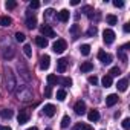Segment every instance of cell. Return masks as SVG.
I'll use <instances>...</instances> for the list:
<instances>
[{"instance_id":"6da1fadb","label":"cell","mask_w":130,"mask_h":130,"mask_svg":"<svg viewBox=\"0 0 130 130\" xmlns=\"http://www.w3.org/2000/svg\"><path fill=\"white\" fill-rule=\"evenodd\" d=\"M5 84H6V89H8V92H15V89H17V80H15V75H14V72H12V69L11 68H5Z\"/></svg>"},{"instance_id":"7a4b0ae2","label":"cell","mask_w":130,"mask_h":130,"mask_svg":"<svg viewBox=\"0 0 130 130\" xmlns=\"http://www.w3.org/2000/svg\"><path fill=\"white\" fill-rule=\"evenodd\" d=\"M17 96L20 101H31L32 100V89L29 86H17Z\"/></svg>"},{"instance_id":"3957f363","label":"cell","mask_w":130,"mask_h":130,"mask_svg":"<svg viewBox=\"0 0 130 130\" xmlns=\"http://www.w3.org/2000/svg\"><path fill=\"white\" fill-rule=\"evenodd\" d=\"M26 26L29 29H34L37 28V17L32 11H26Z\"/></svg>"},{"instance_id":"277c9868","label":"cell","mask_w":130,"mask_h":130,"mask_svg":"<svg viewBox=\"0 0 130 130\" xmlns=\"http://www.w3.org/2000/svg\"><path fill=\"white\" fill-rule=\"evenodd\" d=\"M66 46H68V44H66V41L60 38V40H57V41L52 44V49H54V52H55V54H63L64 51H66Z\"/></svg>"},{"instance_id":"5b68a950","label":"cell","mask_w":130,"mask_h":130,"mask_svg":"<svg viewBox=\"0 0 130 130\" xmlns=\"http://www.w3.org/2000/svg\"><path fill=\"white\" fill-rule=\"evenodd\" d=\"M103 40H104L106 44H112V43L115 41V32H113L112 29H104V32H103Z\"/></svg>"},{"instance_id":"8992f818","label":"cell","mask_w":130,"mask_h":130,"mask_svg":"<svg viewBox=\"0 0 130 130\" xmlns=\"http://www.w3.org/2000/svg\"><path fill=\"white\" fill-rule=\"evenodd\" d=\"M40 31H41V34H43L44 38H46V37H49V38L55 37V31L51 28V25H43V26L40 28Z\"/></svg>"},{"instance_id":"52a82bcc","label":"cell","mask_w":130,"mask_h":130,"mask_svg":"<svg viewBox=\"0 0 130 130\" xmlns=\"http://www.w3.org/2000/svg\"><path fill=\"white\" fill-rule=\"evenodd\" d=\"M17 121H19V124H25V122H28V121H29V110H26V109H22V110L19 112Z\"/></svg>"},{"instance_id":"ba28073f","label":"cell","mask_w":130,"mask_h":130,"mask_svg":"<svg viewBox=\"0 0 130 130\" xmlns=\"http://www.w3.org/2000/svg\"><path fill=\"white\" fill-rule=\"evenodd\" d=\"M98 58H100V61L103 64H110L112 63V55L107 54V52H104V51H100L98 52Z\"/></svg>"},{"instance_id":"9c48e42d","label":"cell","mask_w":130,"mask_h":130,"mask_svg":"<svg viewBox=\"0 0 130 130\" xmlns=\"http://www.w3.org/2000/svg\"><path fill=\"white\" fill-rule=\"evenodd\" d=\"M74 110H75V113L77 115H84L86 113V103L84 101H77L75 103V106H74Z\"/></svg>"},{"instance_id":"30bf717a","label":"cell","mask_w":130,"mask_h":130,"mask_svg":"<svg viewBox=\"0 0 130 130\" xmlns=\"http://www.w3.org/2000/svg\"><path fill=\"white\" fill-rule=\"evenodd\" d=\"M68 60L66 58H60V60H57V71L60 72V74H63V72H66V69H68Z\"/></svg>"},{"instance_id":"8fae6325","label":"cell","mask_w":130,"mask_h":130,"mask_svg":"<svg viewBox=\"0 0 130 130\" xmlns=\"http://www.w3.org/2000/svg\"><path fill=\"white\" fill-rule=\"evenodd\" d=\"M69 11L68 9H61L60 12H57V20H60L61 23H66L68 20H69Z\"/></svg>"},{"instance_id":"7c38bea8","label":"cell","mask_w":130,"mask_h":130,"mask_svg":"<svg viewBox=\"0 0 130 130\" xmlns=\"http://www.w3.org/2000/svg\"><path fill=\"white\" fill-rule=\"evenodd\" d=\"M49 66H51V57L49 55H43L40 58V69L46 71V69H49Z\"/></svg>"},{"instance_id":"4fadbf2b","label":"cell","mask_w":130,"mask_h":130,"mask_svg":"<svg viewBox=\"0 0 130 130\" xmlns=\"http://www.w3.org/2000/svg\"><path fill=\"white\" fill-rule=\"evenodd\" d=\"M43 112H44L46 116H54V115L57 113V107H55L54 104H46V106L43 107Z\"/></svg>"},{"instance_id":"5bb4252c","label":"cell","mask_w":130,"mask_h":130,"mask_svg":"<svg viewBox=\"0 0 130 130\" xmlns=\"http://www.w3.org/2000/svg\"><path fill=\"white\" fill-rule=\"evenodd\" d=\"M118 100H119V98H118L116 93H110V95L106 98V104H107L109 107H112V106H115V104L118 103Z\"/></svg>"},{"instance_id":"9a60e30c","label":"cell","mask_w":130,"mask_h":130,"mask_svg":"<svg viewBox=\"0 0 130 130\" xmlns=\"http://www.w3.org/2000/svg\"><path fill=\"white\" fill-rule=\"evenodd\" d=\"M20 69H22V72H20V74L23 75V78H25L26 81H29V80H31V77H29V71H28V68L25 66L23 63H20V64H19V71H20Z\"/></svg>"},{"instance_id":"2e32d148","label":"cell","mask_w":130,"mask_h":130,"mask_svg":"<svg viewBox=\"0 0 130 130\" xmlns=\"http://www.w3.org/2000/svg\"><path fill=\"white\" fill-rule=\"evenodd\" d=\"M35 43H37V46H40V47H46V46L49 44L47 38H44L43 35H38V37H35Z\"/></svg>"},{"instance_id":"e0dca14e","label":"cell","mask_w":130,"mask_h":130,"mask_svg":"<svg viewBox=\"0 0 130 130\" xmlns=\"http://www.w3.org/2000/svg\"><path fill=\"white\" fill-rule=\"evenodd\" d=\"M127 86H128L127 78L119 80V81H118V84H116V87H118V90H119V92H125V90H127Z\"/></svg>"},{"instance_id":"ac0fdd59","label":"cell","mask_w":130,"mask_h":130,"mask_svg":"<svg viewBox=\"0 0 130 130\" xmlns=\"http://www.w3.org/2000/svg\"><path fill=\"white\" fill-rule=\"evenodd\" d=\"M80 69H81V72H90V71L93 69V64H92L90 61H84V63H81Z\"/></svg>"},{"instance_id":"d6986e66","label":"cell","mask_w":130,"mask_h":130,"mask_svg":"<svg viewBox=\"0 0 130 130\" xmlns=\"http://www.w3.org/2000/svg\"><path fill=\"white\" fill-rule=\"evenodd\" d=\"M12 19L8 15H0V26H11Z\"/></svg>"},{"instance_id":"ffe728a7","label":"cell","mask_w":130,"mask_h":130,"mask_svg":"<svg viewBox=\"0 0 130 130\" xmlns=\"http://www.w3.org/2000/svg\"><path fill=\"white\" fill-rule=\"evenodd\" d=\"M89 19H93V14H95V11H93V8L92 6H89V5H86V6H83V9H81Z\"/></svg>"},{"instance_id":"44dd1931","label":"cell","mask_w":130,"mask_h":130,"mask_svg":"<svg viewBox=\"0 0 130 130\" xmlns=\"http://www.w3.org/2000/svg\"><path fill=\"white\" fill-rule=\"evenodd\" d=\"M87 118H89V121H98L100 119V112L98 110H90L89 113H87Z\"/></svg>"},{"instance_id":"7402d4cb","label":"cell","mask_w":130,"mask_h":130,"mask_svg":"<svg viewBox=\"0 0 130 130\" xmlns=\"http://www.w3.org/2000/svg\"><path fill=\"white\" fill-rule=\"evenodd\" d=\"M14 54H15L14 47H6V51L3 52V58H6V60H11V58L14 57Z\"/></svg>"},{"instance_id":"603a6c76","label":"cell","mask_w":130,"mask_h":130,"mask_svg":"<svg viewBox=\"0 0 130 130\" xmlns=\"http://www.w3.org/2000/svg\"><path fill=\"white\" fill-rule=\"evenodd\" d=\"M58 81H60V78H58L57 75H54V74L47 75V83H49V86H54V84H57Z\"/></svg>"},{"instance_id":"cb8c5ba5","label":"cell","mask_w":130,"mask_h":130,"mask_svg":"<svg viewBox=\"0 0 130 130\" xmlns=\"http://www.w3.org/2000/svg\"><path fill=\"white\" fill-rule=\"evenodd\" d=\"M101 83H103V86H104V87H110V86H112V77L104 75V77H103V80H101Z\"/></svg>"},{"instance_id":"d4e9b609","label":"cell","mask_w":130,"mask_h":130,"mask_svg":"<svg viewBox=\"0 0 130 130\" xmlns=\"http://www.w3.org/2000/svg\"><path fill=\"white\" fill-rule=\"evenodd\" d=\"M0 116H2V118H8V119H9V118L12 116V110H11V109H3L2 112H0Z\"/></svg>"},{"instance_id":"484cf974","label":"cell","mask_w":130,"mask_h":130,"mask_svg":"<svg viewBox=\"0 0 130 130\" xmlns=\"http://www.w3.org/2000/svg\"><path fill=\"white\" fill-rule=\"evenodd\" d=\"M64 98H66V90H64V89L57 90V100L58 101H64Z\"/></svg>"},{"instance_id":"4316f807","label":"cell","mask_w":130,"mask_h":130,"mask_svg":"<svg viewBox=\"0 0 130 130\" xmlns=\"http://www.w3.org/2000/svg\"><path fill=\"white\" fill-rule=\"evenodd\" d=\"M80 52H81L83 55H89V54H90V46H89V44H81Z\"/></svg>"},{"instance_id":"83f0119b","label":"cell","mask_w":130,"mask_h":130,"mask_svg":"<svg viewBox=\"0 0 130 130\" xmlns=\"http://www.w3.org/2000/svg\"><path fill=\"white\" fill-rule=\"evenodd\" d=\"M119 74H121V69H119V68H112V69L109 71V77H112V78H113V77H118Z\"/></svg>"},{"instance_id":"f1b7e54d","label":"cell","mask_w":130,"mask_h":130,"mask_svg":"<svg viewBox=\"0 0 130 130\" xmlns=\"http://www.w3.org/2000/svg\"><path fill=\"white\" fill-rule=\"evenodd\" d=\"M5 6H6V9H15L17 8V2L15 0H8V2L5 3Z\"/></svg>"},{"instance_id":"f546056e","label":"cell","mask_w":130,"mask_h":130,"mask_svg":"<svg viewBox=\"0 0 130 130\" xmlns=\"http://www.w3.org/2000/svg\"><path fill=\"white\" fill-rule=\"evenodd\" d=\"M75 130H93V127L90 124H80L75 127Z\"/></svg>"},{"instance_id":"4dcf8cb0","label":"cell","mask_w":130,"mask_h":130,"mask_svg":"<svg viewBox=\"0 0 130 130\" xmlns=\"http://www.w3.org/2000/svg\"><path fill=\"white\" fill-rule=\"evenodd\" d=\"M69 124H71V118H69L68 115H66V116H63V119H61V127H63V128H66Z\"/></svg>"},{"instance_id":"1f68e13d","label":"cell","mask_w":130,"mask_h":130,"mask_svg":"<svg viewBox=\"0 0 130 130\" xmlns=\"http://www.w3.org/2000/svg\"><path fill=\"white\" fill-rule=\"evenodd\" d=\"M106 20H107V23H109V25H116V22H118V19H116L115 15H112V14H110V15H107V17H106Z\"/></svg>"},{"instance_id":"d6a6232c","label":"cell","mask_w":130,"mask_h":130,"mask_svg":"<svg viewBox=\"0 0 130 130\" xmlns=\"http://www.w3.org/2000/svg\"><path fill=\"white\" fill-rule=\"evenodd\" d=\"M23 52H25L26 57H32V49H31L29 44H25V46H23Z\"/></svg>"},{"instance_id":"836d02e7","label":"cell","mask_w":130,"mask_h":130,"mask_svg":"<svg viewBox=\"0 0 130 130\" xmlns=\"http://www.w3.org/2000/svg\"><path fill=\"white\" fill-rule=\"evenodd\" d=\"M78 31H80V26H78V25H72V28H71V34H74V38H77Z\"/></svg>"},{"instance_id":"e575fe53","label":"cell","mask_w":130,"mask_h":130,"mask_svg":"<svg viewBox=\"0 0 130 130\" xmlns=\"http://www.w3.org/2000/svg\"><path fill=\"white\" fill-rule=\"evenodd\" d=\"M25 38H26V37H25V34H23V32H17V34H15V40H17L19 43H23V41H25Z\"/></svg>"},{"instance_id":"d590c367","label":"cell","mask_w":130,"mask_h":130,"mask_svg":"<svg viewBox=\"0 0 130 130\" xmlns=\"http://www.w3.org/2000/svg\"><path fill=\"white\" fill-rule=\"evenodd\" d=\"M61 83H63V86H72V80H71L69 77H64V78L61 80Z\"/></svg>"},{"instance_id":"8d00e7d4","label":"cell","mask_w":130,"mask_h":130,"mask_svg":"<svg viewBox=\"0 0 130 130\" xmlns=\"http://www.w3.org/2000/svg\"><path fill=\"white\" fill-rule=\"evenodd\" d=\"M51 95H52V86H46V87H44V96L49 98Z\"/></svg>"},{"instance_id":"74e56055","label":"cell","mask_w":130,"mask_h":130,"mask_svg":"<svg viewBox=\"0 0 130 130\" xmlns=\"http://www.w3.org/2000/svg\"><path fill=\"white\" fill-rule=\"evenodd\" d=\"M29 8H31V9H37V8H40V2L34 0V2H31V3H29Z\"/></svg>"},{"instance_id":"f35d334b","label":"cell","mask_w":130,"mask_h":130,"mask_svg":"<svg viewBox=\"0 0 130 130\" xmlns=\"http://www.w3.org/2000/svg\"><path fill=\"white\" fill-rule=\"evenodd\" d=\"M95 34H96V28H95V26H90V28L87 29V35L92 37V35H95Z\"/></svg>"},{"instance_id":"ab89813d","label":"cell","mask_w":130,"mask_h":130,"mask_svg":"<svg viewBox=\"0 0 130 130\" xmlns=\"http://www.w3.org/2000/svg\"><path fill=\"white\" fill-rule=\"evenodd\" d=\"M122 127H124V130H128V128H130V119H128V118H125V119L122 121Z\"/></svg>"},{"instance_id":"60d3db41","label":"cell","mask_w":130,"mask_h":130,"mask_svg":"<svg viewBox=\"0 0 130 130\" xmlns=\"http://www.w3.org/2000/svg\"><path fill=\"white\" fill-rule=\"evenodd\" d=\"M113 6H116V8H122V6H124V2H122V0H113Z\"/></svg>"},{"instance_id":"b9f144b4","label":"cell","mask_w":130,"mask_h":130,"mask_svg":"<svg viewBox=\"0 0 130 130\" xmlns=\"http://www.w3.org/2000/svg\"><path fill=\"white\" fill-rule=\"evenodd\" d=\"M54 12H55L54 9H46V11H44V17H46V19H51V17L54 15Z\"/></svg>"},{"instance_id":"7bdbcfd3","label":"cell","mask_w":130,"mask_h":130,"mask_svg":"<svg viewBox=\"0 0 130 130\" xmlns=\"http://www.w3.org/2000/svg\"><path fill=\"white\" fill-rule=\"evenodd\" d=\"M87 81H89L90 84H93V86H95V84L98 83V78H96V77L93 75V77H89V78H87Z\"/></svg>"},{"instance_id":"ee69618b","label":"cell","mask_w":130,"mask_h":130,"mask_svg":"<svg viewBox=\"0 0 130 130\" xmlns=\"http://www.w3.org/2000/svg\"><path fill=\"white\" fill-rule=\"evenodd\" d=\"M122 29H124V32H128V31H130V25H128V23H125Z\"/></svg>"},{"instance_id":"f6af8a7d","label":"cell","mask_w":130,"mask_h":130,"mask_svg":"<svg viewBox=\"0 0 130 130\" xmlns=\"http://www.w3.org/2000/svg\"><path fill=\"white\" fill-rule=\"evenodd\" d=\"M71 5H72V6H77V5H80V0H72V2H71Z\"/></svg>"},{"instance_id":"bcb514c9","label":"cell","mask_w":130,"mask_h":130,"mask_svg":"<svg viewBox=\"0 0 130 130\" xmlns=\"http://www.w3.org/2000/svg\"><path fill=\"white\" fill-rule=\"evenodd\" d=\"M0 130H11V127H8V125H0Z\"/></svg>"},{"instance_id":"7dc6e473","label":"cell","mask_w":130,"mask_h":130,"mask_svg":"<svg viewBox=\"0 0 130 130\" xmlns=\"http://www.w3.org/2000/svg\"><path fill=\"white\" fill-rule=\"evenodd\" d=\"M26 130H38L37 127H31V128H26Z\"/></svg>"}]
</instances>
